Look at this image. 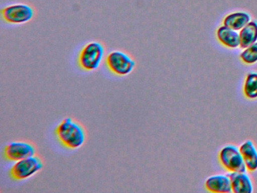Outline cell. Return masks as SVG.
Returning <instances> with one entry per match:
<instances>
[{
	"mask_svg": "<svg viewBox=\"0 0 257 193\" xmlns=\"http://www.w3.org/2000/svg\"><path fill=\"white\" fill-rule=\"evenodd\" d=\"M250 21V17L244 12H235L224 19L223 24L234 30H240Z\"/></svg>",
	"mask_w": 257,
	"mask_h": 193,
	"instance_id": "cell-13",
	"label": "cell"
},
{
	"mask_svg": "<svg viewBox=\"0 0 257 193\" xmlns=\"http://www.w3.org/2000/svg\"><path fill=\"white\" fill-rule=\"evenodd\" d=\"M35 9L26 3H15L1 9V16L7 24H23L30 22L35 16Z\"/></svg>",
	"mask_w": 257,
	"mask_h": 193,
	"instance_id": "cell-4",
	"label": "cell"
},
{
	"mask_svg": "<svg viewBox=\"0 0 257 193\" xmlns=\"http://www.w3.org/2000/svg\"><path fill=\"white\" fill-rule=\"evenodd\" d=\"M43 167V160L35 155L16 161L10 169V175L14 180H25L40 172Z\"/></svg>",
	"mask_w": 257,
	"mask_h": 193,
	"instance_id": "cell-5",
	"label": "cell"
},
{
	"mask_svg": "<svg viewBox=\"0 0 257 193\" xmlns=\"http://www.w3.org/2000/svg\"><path fill=\"white\" fill-rule=\"evenodd\" d=\"M243 93L248 99L253 100L257 98V73L249 72L246 77Z\"/></svg>",
	"mask_w": 257,
	"mask_h": 193,
	"instance_id": "cell-14",
	"label": "cell"
},
{
	"mask_svg": "<svg viewBox=\"0 0 257 193\" xmlns=\"http://www.w3.org/2000/svg\"><path fill=\"white\" fill-rule=\"evenodd\" d=\"M219 160L223 167L230 172H246V167L243 156L240 149L235 146L229 145L222 148L219 152Z\"/></svg>",
	"mask_w": 257,
	"mask_h": 193,
	"instance_id": "cell-6",
	"label": "cell"
},
{
	"mask_svg": "<svg viewBox=\"0 0 257 193\" xmlns=\"http://www.w3.org/2000/svg\"><path fill=\"white\" fill-rule=\"evenodd\" d=\"M216 36L219 42L225 46L231 48H236L240 46V35L236 30H232L226 26L224 25L219 27L216 32Z\"/></svg>",
	"mask_w": 257,
	"mask_h": 193,
	"instance_id": "cell-10",
	"label": "cell"
},
{
	"mask_svg": "<svg viewBox=\"0 0 257 193\" xmlns=\"http://www.w3.org/2000/svg\"><path fill=\"white\" fill-rule=\"evenodd\" d=\"M206 188L216 193H230L232 191L231 180L228 175H216L206 180Z\"/></svg>",
	"mask_w": 257,
	"mask_h": 193,
	"instance_id": "cell-8",
	"label": "cell"
},
{
	"mask_svg": "<svg viewBox=\"0 0 257 193\" xmlns=\"http://www.w3.org/2000/svg\"><path fill=\"white\" fill-rule=\"evenodd\" d=\"M105 48L103 44L97 41L88 42L81 49L78 57L79 67L87 72L98 69L104 57Z\"/></svg>",
	"mask_w": 257,
	"mask_h": 193,
	"instance_id": "cell-2",
	"label": "cell"
},
{
	"mask_svg": "<svg viewBox=\"0 0 257 193\" xmlns=\"http://www.w3.org/2000/svg\"><path fill=\"white\" fill-rule=\"evenodd\" d=\"M105 63L114 75L126 76L133 72L136 66L135 59L121 50H114L106 55Z\"/></svg>",
	"mask_w": 257,
	"mask_h": 193,
	"instance_id": "cell-3",
	"label": "cell"
},
{
	"mask_svg": "<svg viewBox=\"0 0 257 193\" xmlns=\"http://www.w3.org/2000/svg\"><path fill=\"white\" fill-rule=\"evenodd\" d=\"M55 134L62 146L69 149H79L86 141L85 128L71 118H65L58 124Z\"/></svg>",
	"mask_w": 257,
	"mask_h": 193,
	"instance_id": "cell-1",
	"label": "cell"
},
{
	"mask_svg": "<svg viewBox=\"0 0 257 193\" xmlns=\"http://www.w3.org/2000/svg\"><path fill=\"white\" fill-rule=\"evenodd\" d=\"M35 146L29 142L14 141L8 143L4 149V156L10 161H20L36 155Z\"/></svg>",
	"mask_w": 257,
	"mask_h": 193,
	"instance_id": "cell-7",
	"label": "cell"
},
{
	"mask_svg": "<svg viewBox=\"0 0 257 193\" xmlns=\"http://www.w3.org/2000/svg\"><path fill=\"white\" fill-rule=\"evenodd\" d=\"M227 175L229 176L231 180L233 192H252V182L246 173H240V172H231Z\"/></svg>",
	"mask_w": 257,
	"mask_h": 193,
	"instance_id": "cell-9",
	"label": "cell"
},
{
	"mask_svg": "<svg viewBox=\"0 0 257 193\" xmlns=\"http://www.w3.org/2000/svg\"><path fill=\"white\" fill-rule=\"evenodd\" d=\"M239 149L243 156L246 169L250 172L256 170L257 151L252 142L250 140L244 142Z\"/></svg>",
	"mask_w": 257,
	"mask_h": 193,
	"instance_id": "cell-11",
	"label": "cell"
},
{
	"mask_svg": "<svg viewBox=\"0 0 257 193\" xmlns=\"http://www.w3.org/2000/svg\"><path fill=\"white\" fill-rule=\"evenodd\" d=\"M242 61L247 64H252L257 62V42L249 45L240 54Z\"/></svg>",
	"mask_w": 257,
	"mask_h": 193,
	"instance_id": "cell-15",
	"label": "cell"
},
{
	"mask_svg": "<svg viewBox=\"0 0 257 193\" xmlns=\"http://www.w3.org/2000/svg\"><path fill=\"white\" fill-rule=\"evenodd\" d=\"M240 48H246L249 45L256 42L257 41V22L249 21L243 29L240 30Z\"/></svg>",
	"mask_w": 257,
	"mask_h": 193,
	"instance_id": "cell-12",
	"label": "cell"
}]
</instances>
